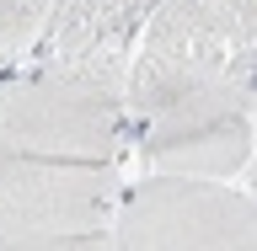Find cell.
<instances>
[{
  "label": "cell",
  "mask_w": 257,
  "mask_h": 251,
  "mask_svg": "<svg viewBox=\"0 0 257 251\" xmlns=\"http://www.w3.org/2000/svg\"><path fill=\"white\" fill-rule=\"evenodd\" d=\"M54 0H0V75H11L16 59H27L43 38Z\"/></svg>",
  "instance_id": "cell-7"
},
{
  "label": "cell",
  "mask_w": 257,
  "mask_h": 251,
  "mask_svg": "<svg viewBox=\"0 0 257 251\" xmlns=\"http://www.w3.org/2000/svg\"><path fill=\"white\" fill-rule=\"evenodd\" d=\"M161 0H54L43 38L27 59H86V54H128Z\"/></svg>",
  "instance_id": "cell-6"
},
{
  "label": "cell",
  "mask_w": 257,
  "mask_h": 251,
  "mask_svg": "<svg viewBox=\"0 0 257 251\" xmlns=\"http://www.w3.org/2000/svg\"><path fill=\"white\" fill-rule=\"evenodd\" d=\"M128 139V54L32 59L6 86L0 155L118 160Z\"/></svg>",
  "instance_id": "cell-2"
},
{
  "label": "cell",
  "mask_w": 257,
  "mask_h": 251,
  "mask_svg": "<svg viewBox=\"0 0 257 251\" xmlns=\"http://www.w3.org/2000/svg\"><path fill=\"white\" fill-rule=\"evenodd\" d=\"M257 54L236 59H128V134L150 171L236 176L252 155Z\"/></svg>",
  "instance_id": "cell-1"
},
{
  "label": "cell",
  "mask_w": 257,
  "mask_h": 251,
  "mask_svg": "<svg viewBox=\"0 0 257 251\" xmlns=\"http://www.w3.org/2000/svg\"><path fill=\"white\" fill-rule=\"evenodd\" d=\"M150 59H236L257 54V0H161L140 32Z\"/></svg>",
  "instance_id": "cell-5"
},
{
  "label": "cell",
  "mask_w": 257,
  "mask_h": 251,
  "mask_svg": "<svg viewBox=\"0 0 257 251\" xmlns=\"http://www.w3.org/2000/svg\"><path fill=\"white\" fill-rule=\"evenodd\" d=\"M118 160L0 155V251H112Z\"/></svg>",
  "instance_id": "cell-3"
},
{
  "label": "cell",
  "mask_w": 257,
  "mask_h": 251,
  "mask_svg": "<svg viewBox=\"0 0 257 251\" xmlns=\"http://www.w3.org/2000/svg\"><path fill=\"white\" fill-rule=\"evenodd\" d=\"M112 251H257V203L220 176L150 171L118 198Z\"/></svg>",
  "instance_id": "cell-4"
},
{
  "label": "cell",
  "mask_w": 257,
  "mask_h": 251,
  "mask_svg": "<svg viewBox=\"0 0 257 251\" xmlns=\"http://www.w3.org/2000/svg\"><path fill=\"white\" fill-rule=\"evenodd\" d=\"M0 112H6V86H0Z\"/></svg>",
  "instance_id": "cell-8"
}]
</instances>
